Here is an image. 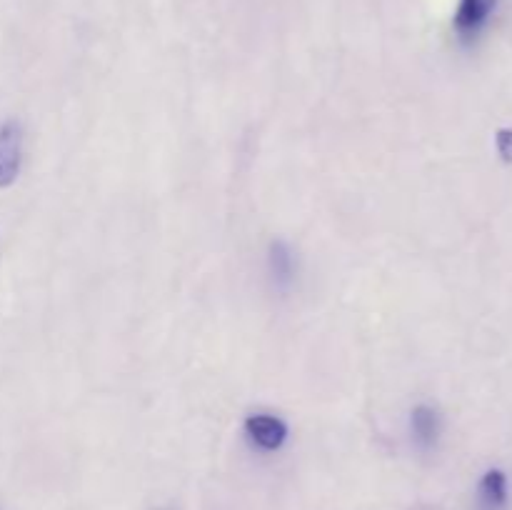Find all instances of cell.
I'll return each instance as SVG.
<instances>
[{
  "instance_id": "1",
  "label": "cell",
  "mask_w": 512,
  "mask_h": 510,
  "mask_svg": "<svg viewBox=\"0 0 512 510\" xmlns=\"http://www.w3.org/2000/svg\"><path fill=\"white\" fill-rule=\"evenodd\" d=\"M243 430L245 435H248L250 443L258 450H263V453H275V450H280L290 435L288 423H285L283 418H278V415L270 413L248 415L243 423Z\"/></svg>"
},
{
  "instance_id": "2",
  "label": "cell",
  "mask_w": 512,
  "mask_h": 510,
  "mask_svg": "<svg viewBox=\"0 0 512 510\" xmlns=\"http://www.w3.org/2000/svg\"><path fill=\"white\" fill-rule=\"evenodd\" d=\"M20 160H23V128L18 120H5L0 123V190L15 183Z\"/></svg>"
},
{
  "instance_id": "3",
  "label": "cell",
  "mask_w": 512,
  "mask_h": 510,
  "mask_svg": "<svg viewBox=\"0 0 512 510\" xmlns=\"http://www.w3.org/2000/svg\"><path fill=\"white\" fill-rule=\"evenodd\" d=\"M495 8H498V0H460L453 18V28L455 33H458V38H478V35L483 33L485 25H488V20L493 18Z\"/></svg>"
},
{
  "instance_id": "4",
  "label": "cell",
  "mask_w": 512,
  "mask_h": 510,
  "mask_svg": "<svg viewBox=\"0 0 512 510\" xmlns=\"http://www.w3.org/2000/svg\"><path fill=\"white\" fill-rule=\"evenodd\" d=\"M410 433H413V440L418 443V448H435L440 440V433H443V420H440L438 410L425 403L415 405L410 410Z\"/></svg>"
},
{
  "instance_id": "5",
  "label": "cell",
  "mask_w": 512,
  "mask_h": 510,
  "mask_svg": "<svg viewBox=\"0 0 512 510\" xmlns=\"http://www.w3.org/2000/svg\"><path fill=\"white\" fill-rule=\"evenodd\" d=\"M510 500L508 475L500 468L485 470L478 483V508L480 510H505Z\"/></svg>"
},
{
  "instance_id": "6",
  "label": "cell",
  "mask_w": 512,
  "mask_h": 510,
  "mask_svg": "<svg viewBox=\"0 0 512 510\" xmlns=\"http://www.w3.org/2000/svg\"><path fill=\"white\" fill-rule=\"evenodd\" d=\"M268 268L270 275L278 285H290L295 278V258L293 250L285 240H273L268 250Z\"/></svg>"
},
{
  "instance_id": "7",
  "label": "cell",
  "mask_w": 512,
  "mask_h": 510,
  "mask_svg": "<svg viewBox=\"0 0 512 510\" xmlns=\"http://www.w3.org/2000/svg\"><path fill=\"white\" fill-rule=\"evenodd\" d=\"M495 148L505 163H512V128H500L495 133Z\"/></svg>"
}]
</instances>
